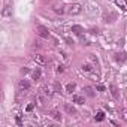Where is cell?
Masks as SVG:
<instances>
[{
	"label": "cell",
	"instance_id": "cell-1",
	"mask_svg": "<svg viewBox=\"0 0 127 127\" xmlns=\"http://www.w3.org/2000/svg\"><path fill=\"white\" fill-rule=\"evenodd\" d=\"M36 35L43 37V39H48L49 37V30L46 29V27H43V25H37L36 27Z\"/></svg>",
	"mask_w": 127,
	"mask_h": 127
},
{
	"label": "cell",
	"instance_id": "cell-2",
	"mask_svg": "<svg viewBox=\"0 0 127 127\" xmlns=\"http://www.w3.org/2000/svg\"><path fill=\"white\" fill-rule=\"evenodd\" d=\"M81 10H82V8L79 6V5H70L69 9H67V12H69L70 15H79Z\"/></svg>",
	"mask_w": 127,
	"mask_h": 127
},
{
	"label": "cell",
	"instance_id": "cell-3",
	"mask_svg": "<svg viewBox=\"0 0 127 127\" xmlns=\"http://www.w3.org/2000/svg\"><path fill=\"white\" fill-rule=\"evenodd\" d=\"M33 60H35V63L41 64V66H43L46 63V58H45V56H42V54H36V56H33Z\"/></svg>",
	"mask_w": 127,
	"mask_h": 127
},
{
	"label": "cell",
	"instance_id": "cell-4",
	"mask_svg": "<svg viewBox=\"0 0 127 127\" xmlns=\"http://www.w3.org/2000/svg\"><path fill=\"white\" fill-rule=\"evenodd\" d=\"M18 88L21 91H27L30 88V82L29 81H25V79H21L20 82H18Z\"/></svg>",
	"mask_w": 127,
	"mask_h": 127
},
{
	"label": "cell",
	"instance_id": "cell-5",
	"mask_svg": "<svg viewBox=\"0 0 127 127\" xmlns=\"http://www.w3.org/2000/svg\"><path fill=\"white\" fill-rule=\"evenodd\" d=\"M2 16H3V18H10V16H12V8H10L9 5H6V6L3 8V10H2Z\"/></svg>",
	"mask_w": 127,
	"mask_h": 127
},
{
	"label": "cell",
	"instance_id": "cell-6",
	"mask_svg": "<svg viewBox=\"0 0 127 127\" xmlns=\"http://www.w3.org/2000/svg\"><path fill=\"white\" fill-rule=\"evenodd\" d=\"M115 20H117V15H115V14H105L103 15V23H109V24H111V23H114Z\"/></svg>",
	"mask_w": 127,
	"mask_h": 127
},
{
	"label": "cell",
	"instance_id": "cell-7",
	"mask_svg": "<svg viewBox=\"0 0 127 127\" xmlns=\"http://www.w3.org/2000/svg\"><path fill=\"white\" fill-rule=\"evenodd\" d=\"M64 111L67 114H70V115H76V109L73 106H70L69 103H64Z\"/></svg>",
	"mask_w": 127,
	"mask_h": 127
},
{
	"label": "cell",
	"instance_id": "cell-8",
	"mask_svg": "<svg viewBox=\"0 0 127 127\" xmlns=\"http://www.w3.org/2000/svg\"><path fill=\"white\" fill-rule=\"evenodd\" d=\"M73 103H78V105H84V96H79V94H73L72 97Z\"/></svg>",
	"mask_w": 127,
	"mask_h": 127
},
{
	"label": "cell",
	"instance_id": "cell-9",
	"mask_svg": "<svg viewBox=\"0 0 127 127\" xmlns=\"http://www.w3.org/2000/svg\"><path fill=\"white\" fill-rule=\"evenodd\" d=\"M82 27L81 25H72V33H73V35H76V36H81L82 35Z\"/></svg>",
	"mask_w": 127,
	"mask_h": 127
},
{
	"label": "cell",
	"instance_id": "cell-10",
	"mask_svg": "<svg viewBox=\"0 0 127 127\" xmlns=\"http://www.w3.org/2000/svg\"><path fill=\"white\" fill-rule=\"evenodd\" d=\"M42 93H43V96H46V97H52V94H54V91L49 87H42Z\"/></svg>",
	"mask_w": 127,
	"mask_h": 127
},
{
	"label": "cell",
	"instance_id": "cell-11",
	"mask_svg": "<svg viewBox=\"0 0 127 127\" xmlns=\"http://www.w3.org/2000/svg\"><path fill=\"white\" fill-rule=\"evenodd\" d=\"M115 5H117L118 8H121L123 10H127V2L126 0H115Z\"/></svg>",
	"mask_w": 127,
	"mask_h": 127
},
{
	"label": "cell",
	"instance_id": "cell-12",
	"mask_svg": "<svg viewBox=\"0 0 127 127\" xmlns=\"http://www.w3.org/2000/svg\"><path fill=\"white\" fill-rule=\"evenodd\" d=\"M49 115L54 118V120H57V121H61V115H60V112L58 111H56V109H52L51 112H49Z\"/></svg>",
	"mask_w": 127,
	"mask_h": 127
},
{
	"label": "cell",
	"instance_id": "cell-13",
	"mask_svg": "<svg viewBox=\"0 0 127 127\" xmlns=\"http://www.w3.org/2000/svg\"><path fill=\"white\" fill-rule=\"evenodd\" d=\"M109 88H111V93H112V96H114V99H118V97H120V93H118V88H117V87H115L114 84H112L111 87H109Z\"/></svg>",
	"mask_w": 127,
	"mask_h": 127
},
{
	"label": "cell",
	"instance_id": "cell-14",
	"mask_svg": "<svg viewBox=\"0 0 127 127\" xmlns=\"http://www.w3.org/2000/svg\"><path fill=\"white\" fill-rule=\"evenodd\" d=\"M41 76H42L41 69H36L35 72H33V79H35V81H39V79H41Z\"/></svg>",
	"mask_w": 127,
	"mask_h": 127
},
{
	"label": "cell",
	"instance_id": "cell-15",
	"mask_svg": "<svg viewBox=\"0 0 127 127\" xmlns=\"http://www.w3.org/2000/svg\"><path fill=\"white\" fill-rule=\"evenodd\" d=\"M75 84H73V82H70V84H67V85H66V91H67V93H70V94H72V91H73L75 90Z\"/></svg>",
	"mask_w": 127,
	"mask_h": 127
},
{
	"label": "cell",
	"instance_id": "cell-16",
	"mask_svg": "<svg viewBox=\"0 0 127 127\" xmlns=\"http://www.w3.org/2000/svg\"><path fill=\"white\" fill-rule=\"evenodd\" d=\"M84 90H85V93H87V96H90V97H94V91H93V88H91V87H85Z\"/></svg>",
	"mask_w": 127,
	"mask_h": 127
},
{
	"label": "cell",
	"instance_id": "cell-17",
	"mask_svg": "<svg viewBox=\"0 0 127 127\" xmlns=\"http://www.w3.org/2000/svg\"><path fill=\"white\" fill-rule=\"evenodd\" d=\"M115 58H117V61H124L126 56H124V54H115Z\"/></svg>",
	"mask_w": 127,
	"mask_h": 127
},
{
	"label": "cell",
	"instance_id": "cell-18",
	"mask_svg": "<svg viewBox=\"0 0 127 127\" xmlns=\"http://www.w3.org/2000/svg\"><path fill=\"white\" fill-rule=\"evenodd\" d=\"M105 120V114L103 112H97V115H96V121H103Z\"/></svg>",
	"mask_w": 127,
	"mask_h": 127
},
{
	"label": "cell",
	"instance_id": "cell-19",
	"mask_svg": "<svg viewBox=\"0 0 127 127\" xmlns=\"http://www.w3.org/2000/svg\"><path fill=\"white\" fill-rule=\"evenodd\" d=\"M52 9H54V12H57V14H63V12H64L63 6H54Z\"/></svg>",
	"mask_w": 127,
	"mask_h": 127
},
{
	"label": "cell",
	"instance_id": "cell-20",
	"mask_svg": "<svg viewBox=\"0 0 127 127\" xmlns=\"http://www.w3.org/2000/svg\"><path fill=\"white\" fill-rule=\"evenodd\" d=\"M82 70L84 72H91V66L90 64H82Z\"/></svg>",
	"mask_w": 127,
	"mask_h": 127
},
{
	"label": "cell",
	"instance_id": "cell-21",
	"mask_svg": "<svg viewBox=\"0 0 127 127\" xmlns=\"http://www.w3.org/2000/svg\"><path fill=\"white\" fill-rule=\"evenodd\" d=\"M54 88H56V91H57V93H61V90H63L61 85H60L58 82H56V84H54Z\"/></svg>",
	"mask_w": 127,
	"mask_h": 127
},
{
	"label": "cell",
	"instance_id": "cell-22",
	"mask_svg": "<svg viewBox=\"0 0 127 127\" xmlns=\"http://www.w3.org/2000/svg\"><path fill=\"white\" fill-rule=\"evenodd\" d=\"M63 70H64V66H63V64H60V66H57V69H56V72H57V73H61Z\"/></svg>",
	"mask_w": 127,
	"mask_h": 127
},
{
	"label": "cell",
	"instance_id": "cell-23",
	"mask_svg": "<svg viewBox=\"0 0 127 127\" xmlns=\"http://www.w3.org/2000/svg\"><path fill=\"white\" fill-rule=\"evenodd\" d=\"M97 90H99V91H105V90H106V88H105V85L99 84V85H97Z\"/></svg>",
	"mask_w": 127,
	"mask_h": 127
},
{
	"label": "cell",
	"instance_id": "cell-24",
	"mask_svg": "<svg viewBox=\"0 0 127 127\" xmlns=\"http://www.w3.org/2000/svg\"><path fill=\"white\" fill-rule=\"evenodd\" d=\"M33 108H35V105H33V103H30L29 106H27V111H29V112H30V111H33Z\"/></svg>",
	"mask_w": 127,
	"mask_h": 127
},
{
	"label": "cell",
	"instance_id": "cell-25",
	"mask_svg": "<svg viewBox=\"0 0 127 127\" xmlns=\"http://www.w3.org/2000/svg\"><path fill=\"white\" fill-rule=\"evenodd\" d=\"M29 69H27V67H24V69H21V73H23V75H25V73H29Z\"/></svg>",
	"mask_w": 127,
	"mask_h": 127
},
{
	"label": "cell",
	"instance_id": "cell-26",
	"mask_svg": "<svg viewBox=\"0 0 127 127\" xmlns=\"http://www.w3.org/2000/svg\"><path fill=\"white\" fill-rule=\"evenodd\" d=\"M16 124H20V126L23 124V121H21V118H20V117H16Z\"/></svg>",
	"mask_w": 127,
	"mask_h": 127
}]
</instances>
